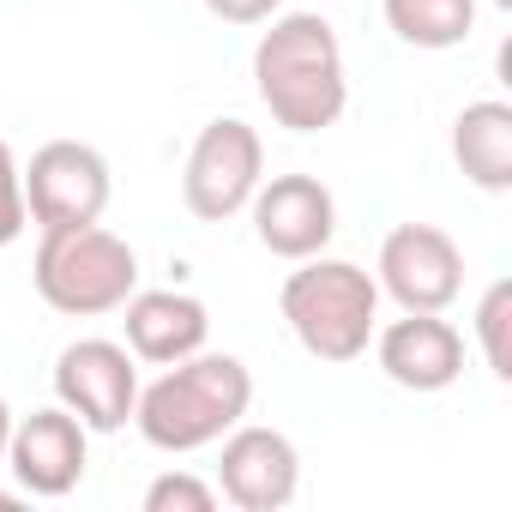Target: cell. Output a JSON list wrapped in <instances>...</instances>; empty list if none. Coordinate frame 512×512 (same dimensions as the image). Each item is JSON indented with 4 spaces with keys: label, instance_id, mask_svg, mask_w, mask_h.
Listing matches in <instances>:
<instances>
[{
    "label": "cell",
    "instance_id": "obj_16",
    "mask_svg": "<svg viewBox=\"0 0 512 512\" xmlns=\"http://www.w3.org/2000/svg\"><path fill=\"white\" fill-rule=\"evenodd\" d=\"M476 332H482V356L500 380H512V278H494L482 308H476Z\"/></svg>",
    "mask_w": 512,
    "mask_h": 512
},
{
    "label": "cell",
    "instance_id": "obj_18",
    "mask_svg": "<svg viewBox=\"0 0 512 512\" xmlns=\"http://www.w3.org/2000/svg\"><path fill=\"white\" fill-rule=\"evenodd\" d=\"M25 181H19V163H13V145L0 139V247L25 235Z\"/></svg>",
    "mask_w": 512,
    "mask_h": 512
},
{
    "label": "cell",
    "instance_id": "obj_20",
    "mask_svg": "<svg viewBox=\"0 0 512 512\" xmlns=\"http://www.w3.org/2000/svg\"><path fill=\"white\" fill-rule=\"evenodd\" d=\"M7 440H13V416H7V398H0V458H7Z\"/></svg>",
    "mask_w": 512,
    "mask_h": 512
},
{
    "label": "cell",
    "instance_id": "obj_17",
    "mask_svg": "<svg viewBox=\"0 0 512 512\" xmlns=\"http://www.w3.org/2000/svg\"><path fill=\"white\" fill-rule=\"evenodd\" d=\"M211 506H217V494H211L199 476H187V470L157 476V482L145 488V512H211Z\"/></svg>",
    "mask_w": 512,
    "mask_h": 512
},
{
    "label": "cell",
    "instance_id": "obj_2",
    "mask_svg": "<svg viewBox=\"0 0 512 512\" xmlns=\"http://www.w3.org/2000/svg\"><path fill=\"white\" fill-rule=\"evenodd\" d=\"M247 404H253V374L235 356H199L193 350L157 386L139 392L133 416L157 452H193V446L223 440V428H235L247 416Z\"/></svg>",
    "mask_w": 512,
    "mask_h": 512
},
{
    "label": "cell",
    "instance_id": "obj_8",
    "mask_svg": "<svg viewBox=\"0 0 512 512\" xmlns=\"http://www.w3.org/2000/svg\"><path fill=\"white\" fill-rule=\"evenodd\" d=\"M55 392L61 404L85 422V428H121L139 404V374H133V356L109 338H79L61 350L55 362Z\"/></svg>",
    "mask_w": 512,
    "mask_h": 512
},
{
    "label": "cell",
    "instance_id": "obj_10",
    "mask_svg": "<svg viewBox=\"0 0 512 512\" xmlns=\"http://www.w3.org/2000/svg\"><path fill=\"white\" fill-rule=\"evenodd\" d=\"M296 470H302L296 446L278 428H241V434L223 440V458H217V482H223V494L241 512H278V506H290Z\"/></svg>",
    "mask_w": 512,
    "mask_h": 512
},
{
    "label": "cell",
    "instance_id": "obj_14",
    "mask_svg": "<svg viewBox=\"0 0 512 512\" xmlns=\"http://www.w3.org/2000/svg\"><path fill=\"white\" fill-rule=\"evenodd\" d=\"M452 157L476 187L506 193L512 187V109L494 103V97L464 103V115L452 121Z\"/></svg>",
    "mask_w": 512,
    "mask_h": 512
},
{
    "label": "cell",
    "instance_id": "obj_4",
    "mask_svg": "<svg viewBox=\"0 0 512 512\" xmlns=\"http://www.w3.org/2000/svg\"><path fill=\"white\" fill-rule=\"evenodd\" d=\"M31 278L55 314H115L139 284V260L115 229L79 223V229H43Z\"/></svg>",
    "mask_w": 512,
    "mask_h": 512
},
{
    "label": "cell",
    "instance_id": "obj_15",
    "mask_svg": "<svg viewBox=\"0 0 512 512\" xmlns=\"http://www.w3.org/2000/svg\"><path fill=\"white\" fill-rule=\"evenodd\" d=\"M386 25L416 49H452L476 25V0H386Z\"/></svg>",
    "mask_w": 512,
    "mask_h": 512
},
{
    "label": "cell",
    "instance_id": "obj_21",
    "mask_svg": "<svg viewBox=\"0 0 512 512\" xmlns=\"http://www.w3.org/2000/svg\"><path fill=\"white\" fill-rule=\"evenodd\" d=\"M19 506V494H7V488H0V512H13Z\"/></svg>",
    "mask_w": 512,
    "mask_h": 512
},
{
    "label": "cell",
    "instance_id": "obj_13",
    "mask_svg": "<svg viewBox=\"0 0 512 512\" xmlns=\"http://www.w3.org/2000/svg\"><path fill=\"white\" fill-rule=\"evenodd\" d=\"M121 308H127V320H121L127 326V350L139 362H157V368L193 356L205 344V326H211L205 320V302L199 296H181V290H139Z\"/></svg>",
    "mask_w": 512,
    "mask_h": 512
},
{
    "label": "cell",
    "instance_id": "obj_19",
    "mask_svg": "<svg viewBox=\"0 0 512 512\" xmlns=\"http://www.w3.org/2000/svg\"><path fill=\"white\" fill-rule=\"evenodd\" d=\"M205 7H211L217 19H229V25H266L284 0H205Z\"/></svg>",
    "mask_w": 512,
    "mask_h": 512
},
{
    "label": "cell",
    "instance_id": "obj_7",
    "mask_svg": "<svg viewBox=\"0 0 512 512\" xmlns=\"http://www.w3.org/2000/svg\"><path fill=\"white\" fill-rule=\"evenodd\" d=\"M380 284L404 314H440L464 290V253L434 223H398L380 247Z\"/></svg>",
    "mask_w": 512,
    "mask_h": 512
},
{
    "label": "cell",
    "instance_id": "obj_12",
    "mask_svg": "<svg viewBox=\"0 0 512 512\" xmlns=\"http://www.w3.org/2000/svg\"><path fill=\"white\" fill-rule=\"evenodd\" d=\"M380 368L410 392H440L464 374V338L434 314H404L380 332Z\"/></svg>",
    "mask_w": 512,
    "mask_h": 512
},
{
    "label": "cell",
    "instance_id": "obj_9",
    "mask_svg": "<svg viewBox=\"0 0 512 512\" xmlns=\"http://www.w3.org/2000/svg\"><path fill=\"white\" fill-rule=\"evenodd\" d=\"M253 229L278 260H314L338 229V205L314 175H272L266 187H253Z\"/></svg>",
    "mask_w": 512,
    "mask_h": 512
},
{
    "label": "cell",
    "instance_id": "obj_11",
    "mask_svg": "<svg viewBox=\"0 0 512 512\" xmlns=\"http://www.w3.org/2000/svg\"><path fill=\"white\" fill-rule=\"evenodd\" d=\"M7 458L31 494H73L85 476V422L73 410H31L7 440Z\"/></svg>",
    "mask_w": 512,
    "mask_h": 512
},
{
    "label": "cell",
    "instance_id": "obj_1",
    "mask_svg": "<svg viewBox=\"0 0 512 512\" xmlns=\"http://www.w3.org/2000/svg\"><path fill=\"white\" fill-rule=\"evenodd\" d=\"M253 79L278 127L290 133H320L344 115L350 85H344V49L338 31L320 13H284L253 49Z\"/></svg>",
    "mask_w": 512,
    "mask_h": 512
},
{
    "label": "cell",
    "instance_id": "obj_3",
    "mask_svg": "<svg viewBox=\"0 0 512 512\" xmlns=\"http://www.w3.org/2000/svg\"><path fill=\"white\" fill-rule=\"evenodd\" d=\"M374 308L380 290L362 266L350 260H302V272L284 278V320L302 338L308 356L320 362H356L374 338Z\"/></svg>",
    "mask_w": 512,
    "mask_h": 512
},
{
    "label": "cell",
    "instance_id": "obj_22",
    "mask_svg": "<svg viewBox=\"0 0 512 512\" xmlns=\"http://www.w3.org/2000/svg\"><path fill=\"white\" fill-rule=\"evenodd\" d=\"M494 7H512V0H494Z\"/></svg>",
    "mask_w": 512,
    "mask_h": 512
},
{
    "label": "cell",
    "instance_id": "obj_6",
    "mask_svg": "<svg viewBox=\"0 0 512 512\" xmlns=\"http://www.w3.org/2000/svg\"><path fill=\"white\" fill-rule=\"evenodd\" d=\"M19 181L37 229H79V223H97L109 205V163L79 139H49Z\"/></svg>",
    "mask_w": 512,
    "mask_h": 512
},
{
    "label": "cell",
    "instance_id": "obj_5",
    "mask_svg": "<svg viewBox=\"0 0 512 512\" xmlns=\"http://www.w3.org/2000/svg\"><path fill=\"white\" fill-rule=\"evenodd\" d=\"M260 169H266V145L247 121H235V115L205 121L187 151V169H181V199L199 223H223L253 199Z\"/></svg>",
    "mask_w": 512,
    "mask_h": 512
}]
</instances>
